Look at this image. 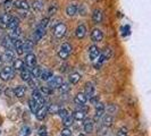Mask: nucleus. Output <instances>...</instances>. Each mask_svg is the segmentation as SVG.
Listing matches in <instances>:
<instances>
[{
	"label": "nucleus",
	"mask_w": 151,
	"mask_h": 136,
	"mask_svg": "<svg viewBox=\"0 0 151 136\" xmlns=\"http://www.w3.org/2000/svg\"><path fill=\"white\" fill-rule=\"evenodd\" d=\"M13 76H14V69L10 66H5L2 68V70L0 72V77L2 81H9V79H12Z\"/></svg>",
	"instance_id": "1"
},
{
	"label": "nucleus",
	"mask_w": 151,
	"mask_h": 136,
	"mask_svg": "<svg viewBox=\"0 0 151 136\" xmlns=\"http://www.w3.org/2000/svg\"><path fill=\"white\" fill-rule=\"evenodd\" d=\"M66 31H67L66 25H65L64 23H58V24L56 25V27H55V32H53V33H55V37L57 39H61L65 35Z\"/></svg>",
	"instance_id": "2"
},
{
	"label": "nucleus",
	"mask_w": 151,
	"mask_h": 136,
	"mask_svg": "<svg viewBox=\"0 0 151 136\" xmlns=\"http://www.w3.org/2000/svg\"><path fill=\"white\" fill-rule=\"evenodd\" d=\"M47 82H48V87H50L52 90L53 89H58L61 85V83H63V77H60V76H52Z\"/></svg>",
	"instance_id": "3"
},
{
	"label": "nucleus",
	"mask_w": 151,
	"mask_h": 136,
	"mask_svg": "<svg viewBox=\"0 0 151 136\" xmlns=\"http://www.w3.org/2000/svg\"><path fill=\"white\" fill-rule=\"evenodd\" d=\"M25 65H26L27 69H30V70L34 66H37V57H35L34 53L30 52L26 54V57H25Z\"/></svg>",
	"instance_id": "4"
},
{
	"label": "nucleus",
	"mask_w": 151,
	"mask_h": 136,
	"mask_svg": "<svg viewBox=\"0 0 151 136\" xmlns=\"http://www.w3.org/2000/svg\"><path fill=\"white\" fill-rule=\"evenodd\" d=\"M111 54H113L111 49H110V48H106V49L104 50V52H101L100 54H99L98 59H97L98 62H99V65H100V64H102V62H105V61L108 60V59H110Z\"/></svg>",
	"instance_id": "5"
},
{
	"label": "nucleus",
	"mask_w": 151,
	"mask_h": 136,
	"mask_svg": "<svg viewBox=\"0 0 151 136\" xmlns=\"http://www.w3.org/2000/svg\"><path fill=\"white\" fill-rule=\"evenodd\" d=\"M32 99H33V100H35V101L38 102L39 106H41V107L45 106V98H43V95H42V93H41L39 90L33 91V93H32Z\"/></svg>",
	"instance_id": "6"
},
{
	"label": "nucleus",
	"mask_w": 151,
	"mask_h": 136,
	"mask_svg": "<svg viewBox=\"0 0 151 136\" xmlns=\"http://www.w3.org/2000/svg\"><path fill=\"white\" fill-rule=\"evenodd\" d=\"M1 43H2V47H4L6 50H10V51H14V50H15V49H14V41L9 38L8 35L2 38V42H1Z\"/></svg>",
	"instance_id": "7"
},
{
	"label": "nucleus",
	"mask_w": 151,
	"mask_h": 136,
	"mask_svg": "<svg viewBox=\"0 0 151 136\" xmlns=\"http://www.w3.org/2000/svg\"><path fill=\"white\" fill-rule=\"evenodd\" d=\"M94 92H96L94 85L91 83V82L85 84V92H84V95L86 97V99L90 100L92 97H94Z\"/></svg>",
	"instance_id": "8"
},
{
	"label": "nucleus",
	"mask_w": 151,
	"mask_h": 136,
	"mask_svg": "<svg viewBox=\"0 0 151 136\" xmlns=\"http://www.w3.org/2000/svg\"><path fill=\"white\" fill-rule=\"evenodd\" d=\"M91 39H92V41H94V42H100V41H102V39H104V33H102V31L100 30V29H94V30L91 32Z\"/></svg>",
	"instance_id": "9"
},
{
	"label": "nucleus",
	"mask_w": 151,
	"mask_h": 136,
	"mask_svg": "<svg viewBox=\"0 0 151 136\" xmlns=\"http://www.w3.org/2000/svg\"><path fill=\"white\" fill-rule=\"evenodd\" d=\"M99 54H100V50H99L98 47L97 45H91L90 49H89V57H90L91 60L92 61L97 60Z\"/></svg>",
	"instance_id": "10"
},
{
	"label": "nucleus",
	"mask_w": 151,
	"mask_h": 136,
	"mask_svg": "<svg viewBox=\"0 0 151 136\" xmlns=\"http://www.w3.org/2000/svg\"><path fill=\"white\" fill-rule=\"evenodd\" d=\"M14 6L16 8H18L19 10H27L29 8H30V4H29V1L27 0H16L15 2H14Z\"/></svg>",
	"instance_id": "11"
},
{
	"label": "nucleus",
	"mask_w": 151,
	"mask_h": 136,
	"mask_svg": "<svg viewBox=\"0 0 151 136\" xmlns=\"http://www.w3.org/2000/svg\"><path fill=\"white\" fill-rule=\"evenodd\" d=\"M88 99L84 95V93H77L74 98V102H75L76 106H85Z\"/></svg>",
	"instance_id": "12"
},
{
	"label": "nucleus",
	"mask_w": 151,
	"mask_h": 136,
	"mask_svg": "<svg viewBox=\"0 0 151 136\" xmlns=\"http://www.w3.org/2000/svg\"><path fill=\"white\" fill-rule=\"evenodd\" d=\"M105 110H106V108H105V106H104L102 103H100V102H99L98 105H96V115H94V120H98L100 117H102V116H104V113H105Z\"/></svg>",
	"instance_id": "13"
},
{
	"label": "nucleus",
	"mask_w": 151,
	"mask_h": 136,
	"mask_svg": "<svg viewBox=\"0 0 151 136\" xmlns=\"http://www.w3.org/2000/svg\"><path fill=\"white\" fill-rule=\"evenodd\" d=\"M45 29L43 27H37V30L33 32V40L34 41H40L41 39L45 37Z\"/></svg>",
	"instance_id": "14"
},
{
	"label": "nucleus",
	"mask_w": 151,
	"mask_h": 136,
	"mask_svg": "<svg viewBox=\"0 0 151 136\" xmlns=\"http://www.w3.org/2000/svg\"><path fill=\"white\" fill-rule=\"evenodd\" d=\"M13 16H10L9 14L5 13V14H1L0 15V27H7L10 19H12Z\"/></svg>",
	"instance_id": "15"
},
{
	"label": "nucleus",
	"mask_w": 151,
	"mask_h": 136,
	"mask_svg": "<svg viewBox=\"0 0 151 136\" xmlns=\"http://www.w3.org/2000/svg\"><path fill=\"white\" fill-rule=\"evenodd\" d=\"M0 60L6 61V62H10V61H13L14 60V51L6 50L5 52L0 56Z\"/></svg>",
	"instance_id": "16"
},
{
	"label": "nucleus",
	"mask_w": 151,
	"mask_h": 136,
	"mask_svg": "<svg viewBox=\"0 0 151 136\" xmlns=\"http://www.w3.org/2000/svg\"><path fill=\"white\" fill-rule=\"evenodd\" d=\"M52 75H53L52 70H50V69H41V73H40L39 78L42 79V81H49L52 77Z\"/></svg>",
	"instance_id": "17"
},
{
	"label": "nucleus",
	"mask_w": 151,
	"mask_h": 136,
	"mask_svg": "<svg viewBox=\"0 0 151 136\" xmlns=\"http://www.w3.org/2000/svg\"><path fill=\"white\" fill-rule=\"evenodd\" d=\"M102 11L100 9H94L93 13H92V21L96 23V24H99V23L102 22Z\"/></svg>",
	"instance_id": "18"
},
{
	"label": "nucleus",
	"mask_w": 151,
	"mask_h": 136,
	"mask_svg": "<svg viewBox=\"0 0 151 136\" xmlns=\"http://www.w3.org/2000/svg\"><path fill=\"white\" fill-rule=\"evenodd\" d=\"M85 34H86V26H85V25H83V24L78 25V26L76 27V30H75L76 38L82 39V38H84V37H85Z\"/></svg>",
	"instance_id": "19"
},
{
	"label": "nucleus",
	"mask_w": 151,
	"mask_h": 136,
	"mask_svg": "<svg viewBox=\"0 0 151 136\" xmlns=\"http://www.w3.org/2000/svg\"><path fill=\"white\" fill-rule=\"evenodd\" d=\"M47 113H48V111H47V107L43 106L38 109V111L35 112V117H37L38 120H43V119L45 118V116H47Z\"/></svg>",
	"instance_id": "20"
},
{
	"label": "nucleus",
	"mask_w": 151,
	"mask_h": 136,
	"mask_svg": "<svg viewBox=\"0 0 151 136\" xmlns=\"http://www.w3.org/2000/svg\"><path fill=\"white\" fill-rule=\"evenodd\" d=\"M14 49H15L16 53L18 54V56H22L23 53V41L22 40H19V39H17L14 41Z\"/></svg>",
	"instance_id": "21"
},
{
	"label": "nucleus",
	"mask_w": 151,
	"mask_h": 136,
	"mask_svg": "<svg viewBox=\"0 0 151 136\" xmlns=\"http://www.w3.org/2000/svg\"><path fill=\"white\" fill-rule=\"evenodd\" d=\"M32 50H33V41H31V40L23 41V52L30 53Z\"/></svg>",
	"instance_id": "22"
},
{
	"label": "nucleus",
	"mask_w": 151,
	"mask_h": 136,
	"mask_svg": "<svg viewBox=\"0 0 151 136\" xmlns=\"http://www.w3.org/2000/svg\"><path fill=\"white\" fill-rule=\"evenodd\" d=\"M32 7L33 9L35 10V11H42L43 10V8H45V5H43V1L42 0H33V2H32Z\"/></svg>",
	"instance_id": "23"
},
{
	"label": "nucleus",
	"mask_w": 151,
	"mask_h": 136,
	"mask_svg": "<svg viewBox=\"0 0 151 136\" xmlns=\"http://www.w3.org/2000/svg\"><path fill=\"white\" fill-rule=\"evenodd\" d=\"M21 34H22V30H21V27H16V29L10 31V33H9V35H8V37L12 39L13 41H15V40H17V39H19Z\"/></svg>",
	"instance_id": "24"
},
{
	"label": "nucleus",
	"mask_w": 151,
	"mask_h": 136,
	"mask_svg": "<svg viewBox=\"0 0 151 136\" xmlns=\"http://www.w3.org/2000/svg\"><path fill=\"white\" fill-rule=\"evenodd\" d=\"M21 78H22L23 81H26V82H29L31 78H32V75H31V70L30 69H27V68H23L22 72H21Z\"/></svg>",
	"instance_id": "25"
},
{
	"label": "nucleus",
	"mask_w": 151,
	"mask_h": 136,
	"mask_svg": "<svg viewBox=\"0 0 151 136\" xmlns=\"http://www.w3.org/2000/svg\"><path fill=\"white\" fill-rule=\"evenodd\" d=\"M25 92H26V87L23 85H19L14 90V95H16L17 98H22V97H24Z\"/></svg>",
	"instance_id": "26"
},
{
	"label": "nucleus",
	"mask_w": 151,
	"mask_h": 136,
	"mask_svg": "<svg viewBox=\"0 0 151 136\" xmlns=\"http://www.w3.org/2000/svg\"><path fill=\"white\" fill-rule=\"evenodd\" d=\"M72 116H73V119H75V120H83L85 118V112H83L82 110L76 109L75 111L72 113Z\"/></svg>",
	"instance_id": "27"
},
{
	"label": "nucleus",
	"mask_w": 151,
	"mask_h": 136,
	"mask_svg": "<svg viewBox=\"0 0 151 136\" xmlns=\"http://www.w3.org/2000/svg\"><path fill=\"white\" fill-rule=\"evenodd\" d=\"M113 121H114L113 116H110V115H104L102 116V122H104V125L106 127H110L113 125Z\"/></svg>",
	"instance_id": "28"
},
{
	"label": "nucleus",
	"mask_w": 151,
	"mask_h": 136,
	"mask_svg": "<svg viewBox=\"0 0 151 136\" xmlns=\"http://www.w3.org/2000/svg\"><path fill=\"white\" fill-rule=\"evenodd\" d=\"M84 130L88 134H91L93 132V121L91 120V119H86L85 120V122H84Z\"/></svg>",
	"instance_id": "29"
},
{
	"label": "nucleus",
	"mask_w": 151,
	"mask_h": 136,
	"mask_svg": "<svg viewBox=\"0 0 151 136\" xmlns=\"http://www.w3.org/2000/svg\"><path fill=\"white\" fill-rule=\"evenodd\" d=\"M77 11V6L74 5V4H70L66 7V15L68 16H74Z\"/></svg>",
	"instance_id": "30"
},
{
	"label": "nucleus",
	"mask_w": 151,
	"mask_h": 136,
	"mask_svg": "<svg viewBox=\"0 0 151 136\" xmlns=\"http://www.w3.org/2000/svg\"><path fill=\"white\" fill-rule=\"evenodd\" d=\"M7 27L10 29V30H14L16 27H19V19H18V17H12V19H10V22H9Z\"/></svg>",
	"instance_id": "31"
},
{
	"label": "nucleus",
	"mask_w": 151,
	"mask_h": 136,
	"mask_svg": "<svg viewBox=\"0 0 151 136\" xmlns=\"http://www.w3.org/2000/svg\"><path fill=\"white\" fill-rule=\"evenodd\" d=\"M25 68L24 66V61L22 59H14L13 60V69L16 70V69H23Z\"/></svg>",
	"instance_id": "32"
},
{
	"label": "nucleus",
	"mask_w": 151,
	"mask_h": 136,
	"mask_svg": "<svg viewBox=\"0 0 151 136\" xmlns=\"http://www.w3.org/2000/svg\"><path fill=\"white\" fill-rule=\"evenodd\" d=\"M29 106H30V110L31 112L35 113L38 111L39 109V103L35 101V100H33V99H30V101H29Z\"/></svg>",
	"instance_id": "33"
},
{
	"label": "nucleus",
	"mask_w": 151,
	"mask_h": 136,
	"mask_svg": "<svg viewBox=\"0 0 151 136\" xmlns=\"http://www.w3.org/2000/svg\"><path fill=\"white\" fill-rule=\"evenodd\" d=\"M73 121H74V119H73V116H72V115H69V113H68L65 118H63V124H64L65 128L69 127V126L73 124Z\"/></svg>",
	"instance_id": "34"
},
{
	"label": "nucleus",
	"mask_w": 151,
	"mask_h": 136,
	"mask_svg": "<svg viewBox=\"0 0 151 136\" xmlns=\"http://www.w3.org/2000/svg\"><path fill=\"white\" fill-rule=\"evenodd\" d=\"M69 82L72 84H76V83H78V81L81 79V75L78 74V73H73V74H70L69 75Z\"/></svg>",
	"instance_id": "35"
},
{
	"label": "nucleus",
	"mask_w": 151,
	"mask_h": 136,
	"mask_svg": "<svg viewBox=\"0 0 151 136\" xmlns=\"http://www.w3.org/2000/svg\"><path fill=\"white\" fill-rule=\"evenodd\" d=\"M41 69L42 68L39 67V66H34V67L31 69V75L33 78H39V76H40V73H41Z\"/></svg>",
	"instance_id": "36"
},
{
	"label": "nucleus",
	"mask_w": 151,
	"mask_h": 136,
	"mask_svg": "<svg viewBox=\"0 0 151 136\" xmlns=\"http://www.w3.org/2000/svg\"><path fill=\"white\" fill-rule=\"evenodd\" d=\"M58 90L60 93H67L68 91H70V86H69V83H61V85L58 87Z\"/></svg>",
	"instance_id": "37"
},
{
	"label": "nucleus",
	"mask_w": 151,
	"mask_h": 136,
	"mask_svg": "<svg viewBox=\"0 0 151 136\" xmlns=\"http://www.w3.org/2000/svg\"><path fill=\"white\" fill-rule=\"evenodd\" d=\"M59 109L60 108L57 106V105H50L49 107H47V111L49 113H58Z\"/></svg>",
	"instance_id": "38"
},
{
	"label": "nucleus",
	"mask_w": 151,
	"mask_h": 136,
	"mask_svg": "<svg viewBox=\"0 0 151 136\" xmlns=\"http://www.w3.org/2000/svg\"><path fill=\"white\" fill-rule=\"evenodd\" d=\"M40 92L42 93V95H51L53 93V90L50 89V87H48V86H42Z\"/></svg>",
	"instance_id": "39"
},
{
	"label": "nucleus",
	"mask_w": 151,
	"mask_h": 136,
	"mask_svg": "<svg viewBox=\"0 0 151 136\" xmlns=\"http://www.w3.org/2000/svg\"><path fill=\"white\" fill-rule=\"evenodd\" d=\"M60 50L65 51V52L68 53V54H70V53H72V45L69 44V43H63L60 47Z\"/></svg>",
	"instance_id": "40"
},
{
	"label": "nucleus",
	"mask_w": 151,
	"mask_h": 136,
	"mask_svg": "<svg viewBox=\"0 0 151 136\" xmlns=\"http://www.w3.org/2000/svg\"><path fill=\"white\" fill-rule=\"evenodd\" d=\"M57 9H58V6L56 5V4H53V5H50V7L48 9V14L49 16H53L56 13H57Z\"/></svg>",
	"instance_id": "41"
},
{
	"label": "nucleus",
	"mask_w": 151,
	"mask_h": 136,
	"mask_svg": "<svg viewBox=\"0 0 151 136\" xmlns=\"http://www.w3.org/2000/svg\"><path fill=\"white\" fill-rule=\"evenodd\" d=\"M29 85H30L32 89H34V90H35V89H37V87L39 86L38 79H37V78H33V77H32L30 81H29Z\"/></svg>",
	"instance_id": "42"
},
{
	"label": "nucleus",
	"mask_w": 151,
	"mask_h": 136,
	"mask_svg": "<svg viewBox=\"0 0 151 136\" xmlns=\"http://www.w3.org/2000/svg\"><path fill=\"white\" fill-rule=\"evenodd\" d=\"M49 22H50V19H49L48 17H45V18H43V19H41V22H40V24H39V27H43V29H45V27L48 26Z\"/></svg>",
	"instance_id": "43"
},
{
	"label": "nucleus",
	"mask_w": 151,
	"mask_h": 136,
	"mask_svg": "<svg viewBox=\"0 0 151 136\" xmlns=\"http://www.w3.org/2000/svg\"><path fill=\"white\" fill-rule=\"evenodd\" d=\"M129 135V130L126 127H122L118 132H117V136H127Z\"/></svg>",
	"instance_id": "44"
},
{
	"label": "nucleus",
	"mask_w": 151,
	"mask_h": 136,
	"mask_svg": "<svg viewBox=\"0 0 151 136\" xmlns=\"http://www.w3.org/2000/svg\"><path fill=\"white\" fill-rule=\"evenodd\" d=\"M57 54H58V57H59L60 59H63V60H66V59L68 58V56H69L68 53H66L65 51H63V50H60V49L58 50V53H57Z\"/></svg>",
	"instance_id": "45"
},
{
	"label": "nucleus",
	"mask_w": 151,
	"mask_h": 136,
	"mask_svg": "<svg viewBox=\"0 0 151 136\" xmlns=\"http://www.w3.org/2000/svg\"><path fill=\"white\" fill-rule=\"evenodd\" d=\"M30 133H31L30 127L24 126V127L22 128V132H21V135H22V136H27V135H30Z\"/></svg>",
	"instance_id": "46"
},
{
	"label": "nucleus",
	"mask_w": 151,
	"mask_h": 136,
	"mask_svg": "<svg viewBox=\"0 0 151 136\" xmlns=\"http://www.w3.org/2000/svg\"><path fill=\"white\" fill-rule=\"evenodd\" d=\"M39 135L40 136H48V133H47V128L45 126H42L39 128Z\"/></svg>",
	"instance_id": "47"
},
{
	"label": "nucleus",
	"mask_w": 151,
	"mask_h": 136,
	"mask_svg": "<svg viewBox=\"0 0 151 136\" xmlns=\"http://www.w3.org/2000/svg\"><path fill=\"white\" fill-rule=\"evenodd\" d=\"M60 136H72V132L69 128H64L61 130Z\"/></svg>",
	"instance_id": "48"
},
{
	"label": "nucleus",
	"mask_w": 151,
	"mask_h": 136,
	"mask_svg": "<svg viewBox=\"0 0 151 136\" xmlns=\"http://www.w3.org/2000/svg\"><path fill=\"white\" fill-rule=\"evenodd\" d=\"M58 115H59V117H60V118H65V117L68 115V112H67V110H66V109H59Z\"/></svg>",
	"instance_id": "49"
},
{
	"label": "nucleus",
	"mask_w": 151,
	"mask_h": 136,
	"mask_svg": "<svg viewBox=\"0 0 151 136\" xmlns=\"http://www.w3.org/2000/svg\"><path fill=\"white\" fill-rule=\"evenodd\" d=\"M90 102L92 103V105H98L99 103V97H97V95H94V97H92V98L90 99Z\"/></svg>",
	"instance_id": "50"
},
{
	"label": "nucleus",
	"mask_w": 151,
	"mask_h": 136,
	"mask_svg": "<svg viewBox=\"0 0 151 136\" xmlns=\"http://www.w3.org/2000/svg\"><path fill=\"white\" fill-rule=\"evenodd\" d=\"M6 94H8V97H12V94H14V91L7 90V91H6Z\"/></svg>",
	"instance_id": "51"
},
{
	"label": "nucleus",
	"mask_w": 151,
	"mask_h": 136,
	"mask_svg": "<svg viewBox=\"0 0 151 136\" xmlns=\"http://www.w3.org/2000/svg\"><path fill=\"white\" fill-rule=\"evenodd\" d=\"M115 109H116V108H114V106H111V105L109 106V111H110V112H111V111H114Z\"/></svg>",
	"instance_id": "52"
},
{
	"label": "nucleus",
	"mask_w": 151,
	"mask_h": 136,
	"mask_svg": "<svg viewBox=\"0 0 151 136\" xmlns=\"http://www.w3.org/2000/svg\"><path fill=\"white\" fill-rule=\"evenodd\" d=\"M1 91H2V85H0V93H1Z\"/></svg>",
	"instance_id": "53"
},
{
	"label": "nucleus",
	"mask_w": 151,
	"mask_h": 136,
	"mask_svg": "<svg viewBox=\"0 0 151 136\" xmlns=\"http://www.w3.org/2000/svg\"><path fill=\"white\" fill-rule=\"evenodd\" d=\"M78 136H85L84 134H78Z\"/></svg>",
	"instance_id": "54"
},
{
	"label": "nucleus",
	"mask_w": 151,
	"mask_h": 136,
	"mask_svg": "<svg viewBox=\"0 0 151 136\" xmlns=\"http://www.w3.org/2000/svg\"><path fill=\"white\" fill-rule=\"evenodd\" d=\"M0 61H1V60H0Z\"/></svg>",
	"instance_id": "55"
}]
</instances>
